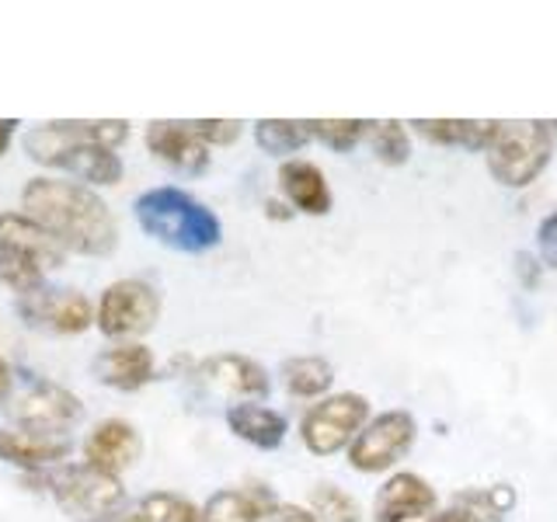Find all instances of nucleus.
I'll use <instances>...</instances> for the list:
<instances>
[{"label":"nucleus","mask_w":557,"mask_h":522,"mask_svg":"<svg viewBox=\"0 0 557 522\" xmlns=\"http://www.w3.org/2000/svg\"><path fill=\"white\" fill-rule=\"evenodd\" d=\"M28 220H35L57 237L66 251L77 254H112L119 244V226L91 188L63 178H32L22 191Z\"/></svg>","instance_id":"obj_1"},{"label":"nucleus","mask_w":557,"mask_h":522,"mask_svg":"<svg viewBox=\"0 0 557 522\" xmlns=\"http://www.w3.org/2000/svg\"><path fill=\"white\" fill-rule=\"evenodd\" d=\"M129 122L126 119H101V122H46V126L25 133V150L32 161L63 167L91 185H115L122 178V161L112 153L126 144Z\"/></svg>","instance_id":"obj_2"},{"label":"nucleus","mask_w":557,"mask_h":522,"mask_svg":"<svg viewBox=\"0 0 557 522\" xmlns=\"http://www.w3.org/2000/svg\"><path fill=\"white\" fill-rule=\"evenodd\" d=\"M136 223L144 231L168 244L174 251H188L199 254L216 248L223 237V226L216 220L213 209H206L202 202H196L182 188H150L136 199Z\"/></svg>","instance_id":"obj_3"},{"label":"nucleus","mask_w":557,"mask_h":522,"mask_svg":"<svg viewBox=\"0 0 557 522\" xmlns=\"http://www.w3.org/2000/svg\"><path fill=\"white\" fill-rule=\"evenodd\" d=\"M554 129L547 122H498V129L487 144V171L495 182L522 188L536 182V174L550 164Z\"/></svg>","instance_id":"obj_4"},{"label":"nucleus","mask_w":557,"mask_h":522,"mask_svg":"<svg viewBox=\"0 0 557 522\" xmlns=\"http://www.w3.org/2000/svg\"><path fill=\"white\" fill-rule=\"evenodd\" d=\"M161 318V296L153 286L139 283V278H119L109 289L101 293V303L95 321L101 327V335L109 338H136Z\"/></svg>","instance_id":"obj_5"},{"label":"nucleus","mask_w":557,"mask_h":522,"mask_svg":"<svg viewBox=\"0 0 557 522\" xmlns=\"http://www.w3.org/2000/svg\"><path fill=\"white\" fill-rule=\"evenodd\" d=\"M52 495L63 505V512H70L77 522L109 519L122 505V498H126L119 477L101 474V470L87 463L63 467L60 474L52 477Z\"/></svg>","instance_id":"obj_6"},{"label":"nucleus","mask_w":557,"mask_h":522,"mask_svg":"<svg viewBox=\"0 0 557 522\" xmlns=\"http://www.w3.org/2000/svg\"><path fill=\"white\" fill-rule=\"evenodd\" d=\"M366 414H370V405H366L362 394H335V397H324L321 405H313L304 414V446L318 457H331L338 452L352 435L362 428Z\"/></svg>","instance_id":"obj_7"},{"label":"nucleus","mask_w":557,"mask_h":522,"mask_svg":"<svg viewBox=\"0 0 557 522\" xmlns=\"http://www.w3.org/2000/svg\"><path fill=\"white\" fill-rule=\"evenodd\" d=\"M414 443V418L408 411H387L373 418L348 449V463L362 474H376V470H387L397 463Z\"/></svg>","instance_id":"obj_8"},{"label":"nucleus","mask_w":557,"mask_h":522,"mask_svg":"<svg viewBox=\"0 0 557 522\" xmlns=\"http://www.w3.org/2000/svg\"><path fill=\"white\" fill-rule=\"evenodd\" d=\"M84 414V405L77 394L63 390L60 383H35L28 387L14 405L17 425H25V432H39V435H60L70 425H77Z\"/></svg>","instance_id":"obj_9"},{"label":"nucleus","mask_w":557,"mask_h":522,"mask_svg":"<svg viewBox=\"0 0 557 522\" xmlns=\"http://www.w3.org/2000/svg\"><path fill=\"white\" fill-rule=\"evenodd\" d=\"M22 313L28 324L49 327L57 335H81L95 321L91 303L77 289H39L32 296H22Z\"/></svg>","instance_id":"obj_10"},{"label":"nucleus","mask_w":557,"mask_h":522,"mask_svg":"<svg viewBox=\"0 0 557 522\" xmlns=\"http://www.w3.org/2000/svg\"><path fill=\"white\" fill-rule=\"evenodd\" d=\"M0 254H14L22 261H32L35 269L49 272L63 265L66 248L35 220L22 213H0Z\"/></svg>","instance_id":"obj_11"},{"label":"nucleus","mask_w":557,"mask_h":522,"mask_svg":"<svg viewBox=\"0 0 557 522\" xmlns=\"http://www.w3.org/2000/svg\"><path fill=\"white\" fill-rule=\"evenodd\" d=\"M139 432L122 422V418H109V422H101L91 435H87L84 443V463L101 470V474H112L119 477L122 470H129L139 457Z\"/></svg>","instance_id":"obj_12"},{"label":"nucleus","mask_w":557,"mask_h":522,"mask_svg":"<svg viewBox=\"0 0 557 522\" xmlns=\"http://www.w3.org/2000/svg\"><path fill=\"white\" fill-rule=\"evenodd\" d=\"M147 147L153 150L157 161H164L168 167H178L185 174H202L209 167V150L202 139L191 133L188 122H168V119L150 122Z\"/></svg>","instance_id":"obj_13"},{"label":"nucleus","mask_w":557,"mask_h":522,"mask_svg":"<svg viewBox=\"0 0 557 522\" xmlns=\"http://www.w3.org/2000/svg\"><path fill=\"white\" fill-rule=\"evenodd\" d=\"M435 509V492L418 474H394L376 498V522H422Z\"/></svg>","instance_id":"obj_14"},{"label":"nucleus","mask_w":557,"mask_h":522,"mask_svg":"<svg viewBox=\"0 0 557 522\" xmlns=\"http://www.w3.org/2000/svg\"><path fill=\"white\" fill-rule=\"evenodd\" d=\"M95 373L104 387L115 390H139L153 376V352L147 345H115L104 348L95 359Z\"/></svg>","instance_id":"obj_15"},{"label":"nucleus","mask_w":557,"mask_h":522,"mask_svg":"<svg viewBox=\"0 0 557 522\" xmlns=\"http://www.w3.org/2000/svg\"><path fill=\"white\" fill-rule=\"evenodd\" d=\"M202 380L213 383V387L226 394H240V397H265L269 394V373L248 356H234L223 352L202 362Z\"/></svg>","instance_id":"obj_16"},{"label":"nucleus","mask_w":557,"mask_h":522,"mask_svg":"<svg viewBox=\"0 0 557 522\" xmlns=\"http://www.w3.org/2000/svg\"><path fill=\"white\" fill-rule=\"evenodd\" d=\"M278 185H283L289 206H296L300 213L324 216L331 209V188H327V178L318 164L286 161L283 167H278Z\"/></svg>","instance_id":"obj_17"},{"label":"nucleus","mask_w":557,"mask_h":522,"mask_svg":"<svg viewBox=\"0 0 557 522\" xmlns=\"http://www.w3.org/2000/svg\"><path fill=\"white\" fill-rule=\"evenodd\" d=\"M70 443L63 435H39V432H0V460H8L14 467H46L66 460Z\"/></svg>","instance_id":"obj_18"},{"label":"nucleus","mask_w":557,"mask_h":522,"mask_svg":"<svg viewBox=\"0 0 557 522\" xmlns=\"http://www.w3.org/2000/svg\"><path fill=\"white\" fill-rule=\"evenodd\" d=\"M226 425H231L237 439L251 443L258 449H275L286 439V418L261 405H234L226 411Z\"/></svg>","instance_id":"obj_19"},{"label":"nucleus","mask_w":557,"mask_h":522,"mask_svg":"<svg viewBox=\"0 0 557 522\" xmlns=\"http://www.w3.org/2000/svg\"><path fill=\"white\" fill-rule=\"evenodd\" d=\"M411 126L432 144L443 147H467V150H487L498 122H478V119H414Z\"/></svg>","instance_id":"obj_20"},{"label":"nucleus","mask_w":557,"mask_h":522,"mask_svg":"<svg viewBox=\"0 0 557 522\" xmlns=\"http://www.w3.org/2000/svg\"><path fill=\"white\" fill-rule=\"evenodd\" d=\"M275 509L265 492H216L206 501L202 522H258Z\"/></svg>","instance_id":"obj_21"},{"label":"nucleus","mask_w":557,"mask_h":522,"mask_svg":"<svg viewBox=\"0 0 557 522\" xmlns=\"http://www.w3.org/2000/svg\"><path fill=\"white\" fill-rule=\"evenodd\" d=\"M331 380H335V370L321 356H300L283 362V383L293 397H321L331 387Z\"/></svg>","instance_id":"obj_22"},{"label":"nucleus","mask_w":557,"mask_h":522,"mask_svg":"<svg viewBox=\"0 0 557 522\" xmlns=\"http://www.w3.org/2000/svg\"><path fill=\"white\" fill-rule=\"evenodd\" d=\"M255 139L265 153L283 157V153L300 150L310 139V129H307V122H293V119H261L255 126Z\"/></svg>","instance_id":"obj_23"},{"label":"nucleus","mask_w":557,"mask_h":522,"mask_svg":"<svg viewBox=\"0 0 557 522\" xmlns=\"http://www.w3.org/2000/svg\"><path fill=\"white\" fill-rule=\"evenodd\" d=\"M139 515L147 522H202V512L182 495H168V492H153L139 501Z\"/></svg>","instance_id":"obj_24"},{"label":"nucleus","mask_w":557,"mask_h":522,"mask_svg":"<svg viewBox=\"0 0 557 522\" xmlns=\"http://www.w3.org/2000/svg\"><path fill=\"white\" fill-rule=\"evenodd\" d=\"M310 136H318L321 144H327L331 150H352L359 139L370 133V122L362 119H313L307 122Z\"/></svg>","instance_id":"obj_25"},{"label":"nucleus","mask_w":557,"mask_h":522,"mask_svg":"<svg viewBox=\"0 0 557 522\" xmlns=\"http://www.w3.org/2000/svg\"><path fill=\"white\" fill-rule=\"evenodd\" d=\"M370 144H373V153L380 157L383 164H405L408 157H411L408 133L394 119H387V122H370Z\"/></svg>","instance_id":"obj_26"},{"label":"nucleus","mask_w":557,"mask_h":522,"mask_svg":"<svg viewBox=\"0 0 557 522\" xmlns=\"http://www.w3.org/2000/svg\"><path fill=\"white\" fill-rule=\"evenodd\" d=\"M310 501H313V512H318L321 522H359V505L335 484L313 487Z\"/></svg>","instance_id":"obj_27"},{"label":"nucleus","mask_w":557,"mask_h":522,"mask_svg":"<svg viewBox=\"0 0 557 522\" xmlns=\"http://www.w3.org/2000/svg\"><path fill=\"white\" fill-rule=\"evenodd\" d=\"M42 269H35L32 261H22L14 254H0V283H8L14 293L32 296L42 289Z\"/></svg>","instance_id":"obj_28"},{"label":"nucleus","mask_w":557,"mask_h":522,"mask_svg":"<svg viewBox=\"0 0 557 522\" xmlns=\"http://www.w3.org/2000/svg\"><path fill=\"white\" fill-rule=\"evenodd\" d=\"M191 133H196L202 144H216V147H226L234 144V139L240 136V122L237 119H191L188 122Z\"/></svg>","instance_id":"obj_29"},{"label":"nucleus","mask_w":557,"mask_h":522,"mask_svg":"<svg viewBox=\"0 0 557 522\" xmlns=\"http://www.w3.org/2000/svg\"><path fill=\"white\" fill-rule=\"evenodd\" d=\"M540 254L550 269H557V213L540 223Z\"/></svg>","instance_id":"obj_30"},{"label":"nucleus","mask_w":557,"mask_h":522,"mask_svg":"<svg viewBox=\"0 0 557 522\" xmlns=\"http://www.w3.org/2000/svg\"><path fill=\"white\" fill-rule=\"evenodd\" d=\"M265 519H269V522H318L310 512L293 509V505H275V509H272Z\"/></svg>","instance_id":"obj_31"},{"label":"nucleus","mask_w":557,"mask_h":522,"mask_svg":"<svg viewBox=\"0 0 557 522\" xmlns=\"http://www.w3.org/2000/svg\"><path fill=\"white\" fill-rule=\"evenodd\" d=\"M425 522H484L481 515H474L470 509H463V505H457V509H449V512H440V515H432Z\"/></svg>","instance_id":"obj_32"},{"label":"nucleus","mask_w":557,"mask_h":522,"mask_svg":"<svg viewBox=\"0 0 557 522\" xmlns=\"http://www.w3.org/2000/svg\"><path fill=\"white\" fill-rule=\"evenodd\" d=\"M14 126H17V119H0V153L8 150L11 136H14Z\"/></svg>","instance_id":"obj_33"},{"label":"nucleus","mask_w":557,"mask_h":522,"mask_svg":"<svg viewBox=\"0 0 557 522\" xmlns=\"http://www.w3.org/2000/svg\"><path fill=\"white\" fill-rule=\"evenodd\" d=\"M8 390H11V365L0 359V400L8 397Z\"/></svg>","instance_id":"obj_34"},{"label":"nucleus","mask_w":557,"mask_h":522,"mask_svg":"<svg viewBox=\"0 0 557 522\" xmlns=\"http://www.w3.org/2000/svg\"><path fill=\"white\" fill-rule=\"evenodd\" d=\"M265 213H269L272 220H289V209H286L283 202H275V199H272V202H265Z\"/></svg>","instance_id":"obj_35"},{"label":"nucleus","mask_w":557,"mask_h":522,"mask_svg":"<svg viewBox=\"0 0 557 522\" xmlns=\"http://www.w3.org/2000/svg\"><path fill=\"white\" fill-rule=\"evenodd\" d=\"M519 269L527 272V283L533 286V283H536V272H533V258H530V254H522V258H519Z\"/></svg>","instance_id":"obj_36"}]
</instances>
